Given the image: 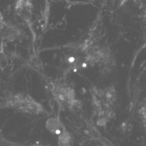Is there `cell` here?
<instances>
[{
    "instance_id": "obj_3",
    "label": "cell",
    "mask_w": 146,
    "mask_h": 146,
    "mask_svg": "<svg viewBox=\"0 0 146 146\" xmlns=\"http://www.w3.org/2000/svg\"><path fill=\"white\" fill-rule=\"evenodd\" d=\"M32 3L31 0H18L15 4V12L19 16L27 18L31 16L32 12Z\"/></svg>"
},
{
    "instance_id": "obj_1",
    "label": "cell",
    "mask_w": 146,
    "mask_h": 146,
    "mask_svg": "<svg viewBox=\"0 0 146 146\" xmlns=\"http://www.w3.org/2000/svg\"><path fill=\"white\" fill-rule=\"evenodd\" d=\"M2 108L13 109L22 113L40 115L45 113L42 105L27 93L9 94L4 96Z\"/></svg>"
},
{
    "instance_id": "obj_5",
    "label": "cell",
    "mask_w": 146,
    "mask_h": 146,
    "mask_svg": "<svg viewBox=\"0 0 146 146\" xmlns=\"http://www.w3.org/2000/svg\"><path fill=\"white\" fill-rule=\"evenodd\" d=\"M46 128L51 133L59 135L65 128L58 117H51L46 121Z\"/></svg>"
},
{
    "instance_id": "obj_7",
    "label": "cell",
    "mask_w": 146,
    "mask_h": 146,
    "mask_svg": "<svg viewBox=\"0 0 146 146\" xmlns=\"http://www.w3.org/2000/svg\"><path fill=\"white\" fill-rule=\"evenodd\" d=\"M145 16H146V15H145Z\"/></svg>"
},
{
    "instance_id": "obj_2",
    "label": "cell",
    "mask_w": 146,
    "mask_h": 146,
    "mask_svg": "<svg viewBox=\"0 0 146 146\" xmlns=\"http://www.w3.org/2000/svg\"><path fill=\"white\" fill-rule=\"evenodd\" d=\"M49 88L55 101L61 108L72 110L80 108V101L76 98L75 90L71 86L61 83H50Z\"/></svg>"
},
{
    "instance_id": "obj_4",
    "label": "cell",
    "mask_w": 146,
    "mask_h": 146,
    "mask_svg": "<svg viewBox=\"0 0 146 146\" xmlns=\"http://www.w3.org/2000/svg\"><path fill=\"white\" fill-rule=\"evenodd\" d=\"M2 23H3V25L1 23L2 35H3V36H2V39H6L10 41V40H15L16 37L20 35L21 31L15 26L10 25L8 23H6L2 21Z\"/></svg>"
},
{
    "instance_id": "obj_6",
    "label": "cell",
    "mask_w": 146,
    "mask_h": 146,
    "mask_svg": "<svg viewBox=\"0 0 146 146\" xmlns=\"http://www.w3.org/2000/svg\"><path fill=\"white\" fill-rule=\"evenodd\" d=\"M72 143V137L66 129H64L58 137V144L60 146H71Z\"/></svg>"
}]
</instances>
